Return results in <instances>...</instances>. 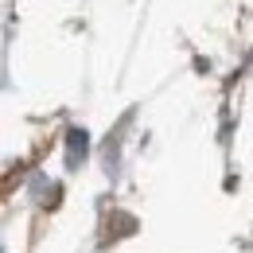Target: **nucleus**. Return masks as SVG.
Instances as JSON below:
<instances>
[{
  "mask_svg": "<svg viewBox=\"0 0 253 253\" xmlns=\"http://www.w3.org/2000/svg\"><path fill=\"white\" fill-rule=\"evenodd\" d=\"M78 152H86V132H70V160H78Z\"/></svg>",
  "mask_w": 253,
  "mask_h": 253,
  "instance_id": "obj_1",
  "label": "nucleus"
}]
</instances>
